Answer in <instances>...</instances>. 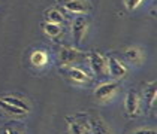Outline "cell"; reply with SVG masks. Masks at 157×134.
<instances>
[{
    "label": "cell",
    "instance_id": "6da1fadb",
    "mask_svg": "<svg viewBox=\"0 0 157 134\" xmlns=\"http://www.w3.org/2000/svg\"><path fill=\"white\" fill-rule=\"evenodd\" d=\"M84 57V54L76 48H71V46H63L59 52V61L61 66H71L75 64L78 60H81Z\"/></svg>",
    "mask_w": 157,
    "mask_h": 134
},
{
    "label": "cell",
    "instance_id": "7a4b0ae2",
    "mask_svg": "<svg viewBox=\"0 0 157 134\" xmlns=\"http://www.w3.org/2000/svg\"><path fill=\"white\" fill-rule=\"evenodd\" d=\"M118 89V84L117 82H106V84H102L94 89V98L99 101H106L112 97Z\"/></svg>",
    "mask_w": 157,
    "mask_h": 134
},
{
    "label": "cell",
    "instance_id": "3957f363",
    "mask_svg": "<svg viewBox=\"0 0 157 134\" xmlns=\"http://www.w3.org/2000/svg\"><path fill=\"white\" fill-rule=\"evenodd\" d=\"M90 67H91V70H93L97 76H102V74L108 70L106 58H105L100 52L93 51V52L90 54Z\"/></svg>",
    "mask_w": 157,
    "mask_h": 134
},
{
    "label": "cell",
    "instance_id": "277c9868",
    "mask_svg": "<svg viewBox=\"0 0 157 134\" xmlns=\"http://www.w3.org/2000/svg\"><path fill=\"white\" fill-rule=\"evenodd\" d=\"M139 104H141L139 94L135 89H130L126 96V113L129 116H136L139 113Z\"/></svg>",
    "mask_w": 157,
    "mask_h": 134
},
{
    "label": "cell",
    "instance_id": "5b68a950",
    "mask_svg": "<svg viewBox=\"0 0 157 134\" xmlns=\"http://www.w3.org/2000/svg\"><path fill=\"white\" fill-rule=\"evenodd\" d=\"M106 64H108V72L112 78L120 79L123 76H126V73H127V67L123 63H120L117 58H114V57H109L106 60Z\"/></svg>",
    "mask_w": 157,
    "mask_h": 134
},
{
    "label": "cell",
    "instance_id": "8992f818",
    "mask_svg": "<svg viewBox=\"0 0 157 134\" xmlns=\"http://www.w3.org/2000/svg\"><path fill=\"white\" fill-rule=\"evenodd\" d=\"M87 20L84 16H78L72 25V33H73V40H75V45H79L82 37H84L85 31H87Z\"/></svg>",
    "mask_w": 157,
    "mask_h": 134
},
{
    "label": "cell",
    "instance_id": "52a82bcc",
    "mask_svg": "<svg viewBox=\"0 0 157 134\" xmlns=\"http://www.w3.org/2000/svg\"><path fill=\"white\" fill-rule=\"evenodd\" d=\"M64 8L73 13H87L90 11V3L85 0H67L64 3Z\"/></svg>",
    "mask_w": 157,
    "mask_h": 134
},
{
    "label": "cell",
    "instance_id": "ba28073f",
    "mask_svg": "<svg viewBox=\"0 0 157 134\" xmlns=\"http://www.w3.org/2000/svg\"><path fill=\"white\" fill-rule=\"evenodd\" d=\"M88 125H90V130L93 131V134H112L109 125L102 118H99V116L91 118L88 121Z\"/></svg>",
    "mask_w": 157,
    "mask_h": 134
},
{
    "label": "cell",
    "instance_id": "9c48e42d",
    "mask_svg": "<svg viewBox=\"0 0 157 134\" xmlns=\"http://www.w3.org/2000/svg\"><path fill=\"white\" fill-rule=\"evenodd\" d=\"M69 78H71V79H73L75 82H79V84L90 82V76L85 73L84 70H81V69H76V67L69 69Z\"/></svg>",
    "mask_w": 157,
    "mask_h": 134
},
{
    "label": "cell",
    "instance_id": "30bf717a",
    "mask_svg": "<svg viewBox=\"0 0 157 134\" xmlns=\"http://www.w3.org/2000/svg\"><path fill=\"white\" fill-rule=\"evenodd\" d=\"M30 61H32L33 66L40 67V66H45V64L48 63V55H47V52H44V51H35V52L32 54V57H30Z\"/></svg>",
    "mask_w": 157,
    "mask_h": 134
},
{
    "label": "cell",
    "instance_id": "8fae6325",
    "mask_svg": "<svg viewBox=\"0 0 157 134\" xmlns=\"http://www.w3.org/2000/svg\"><path fill=\"white\" fill-rule=\"evenodd\" d=\"M126 58L129 61H132L135 64H139L142 61V51L139 48H127L126 52H124Z\"/></svg>",
    "mask_w": 157,
    "mask_h": 134
},
{
    "label": "cell",
    "instance_id": "7c38bea8",
    "mask_svg": "<svg viewBox=\"0 0 157 134\" xmlns=\"http://www.w3.org/2000/svg\"><path fill=\"white\" fill-rule=\"evenodd\" d=\"M67 125H69V131L71 134H85V125L84 122L75 121L72 118H66Z\"/></svg>",
    "mask_w": 157,
    "mask_h": 134
},
{
    "label": "cell",
    "instance_id": "4fadbf2b",
    "mask_svg": "<svg viewBox=\"0 0 157 134\" xmlns=\"http://www.w3.org/2000/svg\"><path fill=\"white\" fill-rule=\"evenodd\" d=\"M47 20H48V23H52V24H59L60 25L63 21H64V16H63V13L60 11H57V9H49L47 11Z\"/></svg>",
    "mask_w": 157,
    "mask_h": 134
},
{
    "label": "cell",
    "instance_id": "5bb4252c",
    "mask_svg": "<svg viewBox=\"0 0 157 134\" xmlns=\"http://www.w3.org/2000/svg\"><path fill=\"white\" fill-rule=\"evenodd\" d=\"M2 100H3V101H6L8 104L13 106V107H18V109L24 110L25 113L29 112V106L25 104V103L23 101V100H21V98H17V97H3Z\"/></svg>",
    "mask_w": 157,
    "mask_h": 134
},
{
    "label": "cell",
    "instance_id": "9a60e30c",
    "mask_svg": "<svg viewBox=\"0 0 157 134\" xmlns=\"http://www.w3.org/2000/svg\"><path fill=\"white\" fill-rule=\"evenodd\" d=\"M0 107H2V110H5V112H8V113H11V115H17V116L25 115L24 110L18 109V107H13V106H11V104H8V103L3 101L2 98H0Z\"/></svg>",
    "mask_w": 157,
    "mask_h": 134
},
{
    "label": "cell",
    "instance_id": "2e32d148",
    "mask_svg": "<svg viewBox=\"0 0 157 134\" xmlns=\"http://www.w3.org/2000/svg\"><path fill=\"white\" fill-rule=\"evenodd\" d=\"M44 30H45V33L51 37H57L59 34L61 33V27L59 24H52V23H47V24L44 25Z\"/></svg>",
    "mask_w": 157,
    "mask_h": 134
},
{
    "label": "cell",
    "instance_id": "e0dca14e",
    "mask_svg": "<svg viewBox=\"0 0 157 134\" xmlns=\"http://www.w3.org/2000/svg\"><path fill=\"white\" fill-rule=\"evenodd\" d=\"M147 100H148V104H154L156 101V82L153 85H148L147 88Z\"/></svg>",
    "mask_w": 157,
    "mask_h": 134
},
{
    "label": "cell",
    "instance_id": "ac0fdd59",
    "mask_svg": "<svg viewBox=\"0 0 157 134\" xmlns=\"http://www.w3.org/2000/svg\"><path fill=\"white\" fill-rule=\"evenodd\" d=\"M142 2H144V0H126V8H127L129 11H135Z\"/></svg>",
    "mask_w": 157,
    "mask_h": 134
},
{
    "label": "cell",
    "instance_id": "d6986e66",
    "mask_svg": "<svg viewBox=\"0 0 157 134\" xmlns=\"http://www.w3.org/2000/svg\"><path fill=\"white\" fill-rule=\"evenodd\" d=\"M132 134H157L154 128H141V130H136Z\"/></svg>",
    "mask_w": 157,
    "mask_h": 134
},
{
    "label": "cell",
    "instance_id": "ffe728a7",
    "mask_svg": "<svg viewBox=\"0 0 157 134\" xmlns=\"http://www.w3.org/2000/svg\"><path fill=\"white\" fill-rule=\"evenodd\" d=\"M5 131L8 134H21L20 131H17V130H12V128H5Z\"/></svg>",
    "mask_w": 157,
    "mask_h": 134
}]
</instances>
